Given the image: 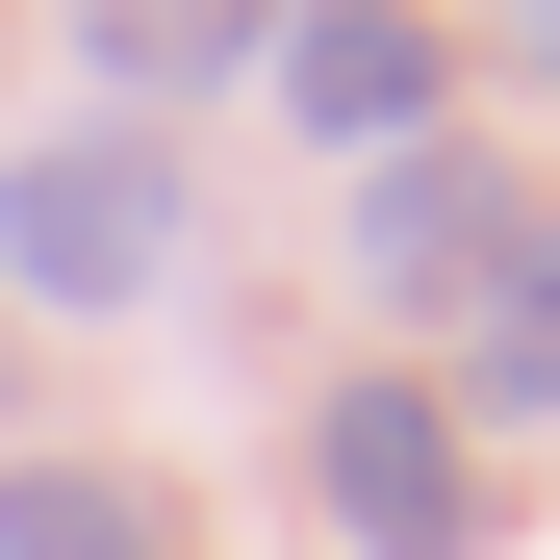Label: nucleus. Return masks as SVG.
<instances>
[{
  "label": "nucleus",
  "mask_w": 560,
  "mask_h": 560,
  "mask_svg": "<svg viewBox=\"0 0 560 560\" xmlns=\"http://www.w3.org/2000/svg\"><path fill=\"white\" fill-rule=\"evenodd\" d=\"M0 280H26V306H128V280H178V153H153V128L0 153Z\"/></svg>",
  "instance_id": "obj_1"
},
{
  "label": "nucleus",
  "mask_w": 560,
  "mask_h": 560,
  "mask_svg": "<svg viewBox=\"0 0 560 560\" xmlns=\"http://www.w3.org/2000/svg\"><path fill=\"white\" fill-rule=\"evenodd\" d=\"M535 255V178L485 128H408V153H357V306H485V280Z\"/></svg>",
  "instance_id": "obj_2"
},
{
  "label": "nucleus",
  "mask_w": 560,
  "mask_h": 560,
  "mask_svg": "<svg viewBox=\"0 0 560 560\" xmlns=\"http://www.w3.org/2000/svg\"><path fill=\"white\" fill-rule=\"evenodd\" d=\"M306 485H331L357 560H485V458H458L433 383H331V408H306Z\"/></svg>",
  "instance_id": "obj_3"
},
{
  "label": "nucleus",
  "mask_w": 560,
  "mask_h": 560,
  "mask_svg": "<svg viewBox=\"0 0 560 560\" xmlns=\"http://www.w3.org/2000/svg\"><path fill=\"white\" fill-rule=\"evenodd\" d=\"M255 77L306 103V153H408V128H433V26H408V0H280Z\"/></svg>",
  "instance_id": "obj_4"
},
{
  "label": "nucleus",
  "mask_w": 560,
  "mask_h": 560,
  "mask_svg": "<svg viewBox=\"0 0 560 560\" xmlns=\"http://www.w3.org/2000/svg\"><path fill=\"white\" fill-rule=\"evenodd\" d=\"M433 408H485V433H560V205H535V255L458 306V383Z\"/></svg>",
  "instance_id": "obj_5"
},
{
  "label": "nucleus",
  "mask_w": 560,
  "mask_h": 560,
  "mask_svg": "<svg viewBox=\"0 0 560 560\" xmlns=\"http://www.w3.org/2000/svg\"><path fill=\"white\" fill-rule=\"evenodd\" d=\"M255 26H280V0H77V77H103V103L153 128V103H178V77H230Z\"/></svg>",
  "instance_id": "obj_6"
},
{
  "label": "nucleus",
  "mask_w": 560,
  "mask_h": 560,
  "mask_svg": "<svg viewBox=\"0 0 560 560\" xmlns=\"http://www.w3.org/2000/svg\"><path fill=\"white\" fill-rule=\"evenodd\" d=\"M0 560H178V510L128 458H0Z\"/></svg>",
  "instance_id": "obj_7"
},
{
  "label": "nucleus",
  "mask_w": 560,
  "mask_h": 560,
  "mask_svg": "<svg viewBox=\"0 0 560 560\" xmlns=\"http://www.w3.org/2000/svg\"><path fill=\"white\" fill-rule=\"evenodd\" d=\"M510 51H535V77H560V0H510Z\"/></svg>",
  "instance_id": "obj_8"
}]
</instances>
